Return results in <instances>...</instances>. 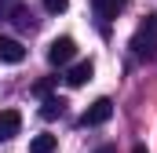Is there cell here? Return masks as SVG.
Listing matches in <instances>:
<instances>
[{
  "mask_svg": "<svg viewBox=\"0 0 157 153\" xmlns=\"http://www.w3.org/2000/svg\"><path fill=\"white\" fill-rule=\"evenodd\" d=\"M132 51L139 58H154L157 55V15H146V22L139 26V33L132 37Z\"/></svg>",
  "mask_w": 157,
  "mask_h": 153,
  "instance_id": "1",
  "label": "cell"
},
{
  "mask_svg": "<svg viewBox=\"0 0 157 153\" xmlns=\"http://www.w3.org/2000/svg\"><path fill=\"white\" fill-rule=\"evenodd\" d=\"M110 117H113V102H110V99H95V102L84 110L80 124H84V128H99V124H106Z\"/></svg>",
  "mask_w": 157,
  "mask_h": 153,
  "instance_id": "2",
  "label": "cell"
},
{
  "mask_svg": "<svg viewBox=\"0 0 157 153\" xmlns=\"http://www.w3.org/2000/svg\"><path fill=\"white\" fill-rule=\"evenodd\" d=\"M73 55H77L73 37H59V40H51V44H48V62H51V66H66Z\"/></svg>",
  "mask_w": 157,
  "mask_h": 153,
  "instance_id": "3",
  "label": "cell"
},
{
  "mask_svg": "<svg viewBox=\"0 0 157 153\" xmlns=\"http://www.w3.org/2000/svg\"><path fill=\"white\" fill-rule=\"evenodd\" d=\"M22 128V113L18 110H0V142H11Z\"/></svg>",
  "mask_w": 157,
  "mask_h": 153,
  "instance_id": "4",
  "label": "cell"
},
{
  "mask_svg": "<svg viewBox=\"0 0 157 153\" xmlns=\"http://www.w3.org/2000/svg\"><path fill=\"white\" fill-rule=\"evenodd\" d=\"M26 58V47L18 44L15 37H0V62H7V66H18Z\"/></svg>",
  "mask_w": 157,
  "mask_h": 153,
  "instance_id": "5",
  "label": "cell"
},
{
  "mask_svg": "<svg viewBox=\"0 0 157 153\" xmlns=\"http://www.w3.org/2000/svg\"><path fill=\"white\" fill-rule=\"evenodd\" d=\"M91 73H95V66H91V58H84V62H77V66L66 73V84H70V88H80V84L91 80Z\"/></svg>",
  "mask_w": 157,
  "mask_h": 153,
  "instance_id": "6",
  "label": "cell"
},
{
  "mask_svg": "<svg viewBox=\"0 0 157 153\" xmlns=\"http://www.w3.org/2000/svg\"><path fill=\"white\" fill-rule=\"evenodd\" d=\"M62 113H66V102H62L59 95H48V99L40 102V117H44V120H55V117H62Z\"/></svg>",
  "mask_w": 157,
  "mask_h": 153,
  "instance_id": "7",
  "label": "cell"
},
{
  "mask_svg": "<svg viewBox=\"0 0 157 153\" xmlns=\"http://www.w3.org/2000/svg\"><path fill=\"white\" fill-rule=\"evenodd\" d=\"M91 4H95V15H99L102 22H106V18H113L121 7H124V0H91Z\"/></svg>",
  "mask_w": 157,
  "mask_h": 153,
  "instance_id": "8",
  "label": "cell"
},
{
  "mask_svg": "<svg viewBox=\"0 0 157 153\" xmlns=\"http://www.w3.org/2000/svg\"><path fill=\"white\" fill-rule=\"evenodd\" d=\"M29 153H55V135H37L29 142Z\"/></svg>",
  "mask_w": 157,
  "mask_h": 153,
  "instance_id": "9",
  "label": "cell"
},
{
  "mask_svg": "<svg viewBox=\"0 0 157 153\" xmlns=\"http://www.w3.org/2000/svg\"><path fill=\"white\" fill-rule=\"evenodd\" d=\"M11 15H15V22H18V26H22V29H29V26H33V15H29V11H26V7H15V11H11Z\"/></svg>",
  "mask_w": 157,
  "mask_h": 153,
  "instance_id": "10",
  "label": "cell"
},
{
  "mask_svg": "<svg viewBox=\"0 0 157 153\" xmlns=\"http://www.w3.org/2000/svg\"><path fill=\"white\" fill-rule=\"evenodd\" d=\"M44 7H48L51 15H62V11L70 7V0H44Z\"/></svg>",
  "mask_w": 157,
  "mask_h": 153,
  "instance_id": "11",
  "label": "cell"
},
{
  "mask_svg": "<svg viewBox=\"0 0 157 153\" xmlns=\"http://www.w3.org/2000/svg\"><path fill=\"white\" fill-rule=\"evenodd\" d=\"M33 91H37V95H44V99H48V91H51V80H40L37 88H33Z\"/></svg>",
  "mask_w": 157,
  "mask_h": 153,
  "instance_id": "12",
  "label": "cell"
},
{
  "mask_svg": "<svg viewBox=\"0 0 157 153\" xmlns=\"http://www.w3.org/2000/svg\"><path fill=\"white\" fill-rule=\"evenodd\" d=\"M95 153H117V150H113V146H99Z\"/></svg>",
  "mask_w": 157,
  "mask_h": 153,
  "instance_id": "13",
  "label": "cell"
},
{
  "mask_svg": "<svg viewBox=\"0 0 157 153\" xmlns=\"http://www.w3.org/2000/svg\"><path fill=\"white\" fill-rule=\"evenodd\" d=\"M132 153H146V146H135V150H132Z\"/></svg>",
  "mask_w": 157,
  "mask_h": 153,
  "instance_id": "14",
  "label": "cell"
}]
</instances>
